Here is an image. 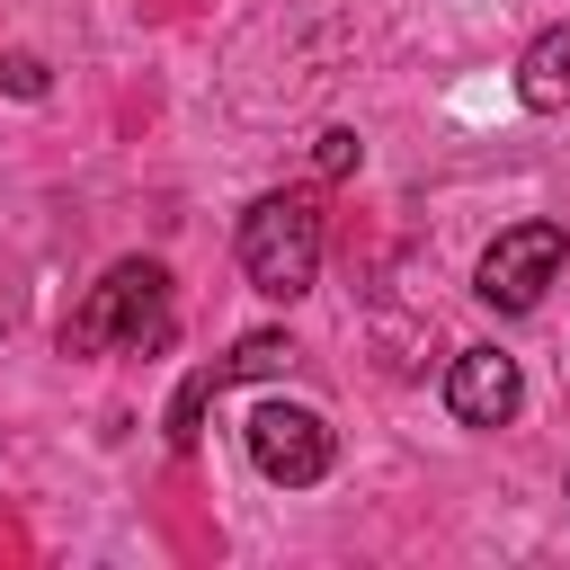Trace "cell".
I'll return each mask as SVG.
<instances>
[{"label":"cell","mask_w":570,"mask_h":570,"mask_svg":"<svg viewBox=\"0 0 570 570\" xmlns=\"http://www.w3.org/2000/svg\"><path fill=\"white\" fill-rule=\"evenodd\" d=\"M561 258H570V232H561V223H508V232L481 249L472 294H481L490 312H534L543 285L561 276Z\"/></svg>","instance_id":"3957f363"},{"label":"cell","mask_w":570,"mask_h":570,"mask_svg":"<svg viewBox=\"0 0 570 570\" xmlns=\"http://www.w3.org/2000/svg\"><path fill=\"white\" fill-rule=\"evenodd\" d=\"M0 80H9L18 98H45V62H36V53H9V62H0Z\"/></svg>","instance_id":"30bf717a"},{"label":"cell","mask_w":570,"mask_h":570,"mask_svg":"<svg viewBox=\"0 0 570 570\" xmlns=\"http://www.w3.org/2000/svg\"><path fill=\"white\" fill-rule=\"evenodd\" d=\"M62 347L71 356H89V347H169V267L160 258H116L89 285V303L71 312Z\"/></svg>","instance_id":"6da1fadb"},{"label":"cell","mask_w":570,"mask_h":570,"mask_svg":"<svg viewBox=\"0 0 570 570\" xmlns=\"http://www.w3.org/2000/svg\"><path fill=\"white\" fill-rule=\"evenodd\" d=\"M223 392V365H205V374H187L178 383V401H169V445H196V410Z\"/></svg>","instance_id":"ba28073f"},{"label":"cell","mask_w":570,"mask_h":570,"mask_svg":"<svg viewBox=\"0 0 570 570\" xmlns=\"http://www.w3.org/2000/svg\"><path fill=\"white\" fill-rule=\"evenodd\" d=\"M312 160H321V178H347V169H356V160H365V142H356V134H347V125H330V134H321V151H312Z\"/></svg>","instance_id":"9c48e42d"},{"label":"cell","mask_w":570,"mask_h":570,"mask_svg":"<svg viewBox=\"0 0 570 570\" xmlns=\"http://www.w3.org/2000/svg\"><path fill=\"white\" fill-rule=\"evenodd\" d=\"M294 365V338L285 330H249L232 356H223V383H267V374H285Z\"/></svg>","instance_id":"52a82bcc"},{"label":"cell","mask_w":570,"mask_h":570,"mask_svg":"<svg viewBox=\"0 0 570 570\" xmlns=\"http://www.w3.org/2000/svg\"><path fill=\"white\" fill-rule=\"evenodd\" d=\"M240 276H249L267 303L312 294V276H321V205H312L303 187L258 196V205L240 214Z\"/></svg>","instance_id":"7a4b0ae2"},{"label":"cell","mask_w":570,"mask_h":570,"mask_svg":"<svg viewBox=\"0 0 570 570\" xmlns=\"http://www.w3.org/2000/svg\"><path fill=\"white\" fill-rule=\"evenodd\" d=\"M517 98H525L534 116L570 107V27H543V36L525 45V62H517Z\"/></svg>","instance_id":"8992f818"},{"label":"cell","mask_w":570,"mask_h":570,"mask_svg":"<svg viewBox=\"0 0 570 570\" xmlns=\"http://www.w3.org/2000/svg\"><path fill=\"white\" fill-rule=\"evenodd\" d=\"M517 401H525L517 356H499V347H463V356H454V374H445V410H454L463 428H499V419H517Z\"/></svg>","instance_id":"5b68a950"},{"label":"cell","mask_w":570,"mask_h":570,"mask_svg":"<svg viewBox=\"0 0 570 570\" xmlns=\"http://www.w3.org/2000/svg\"><path fill=\"white\" fill-rule=\"evenodd\" d=\"M330 419L321 410H303V401H258L249 410V463L267 472V481H285V490H312L321 472H330Z\"/></svg>","instance_id":"277c9868"}]
</instances>
